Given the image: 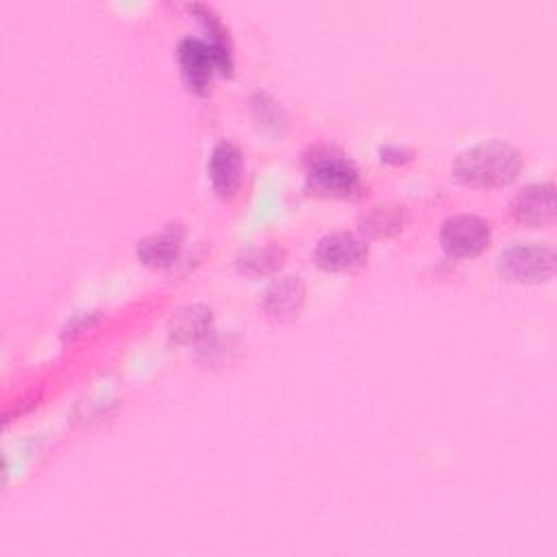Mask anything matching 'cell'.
Wrapping results in <instances>:
<instances>
[{"instance_id": "1", "label": "cell", "mask_w": 557, "mask_h": 557, "mask_svg": "<svg viewBox=\"0 0 557 557\" xmlns=\"http://www.w3.org/2000/svg\"><path fill=\"white\" fill-rule=\"evenodd\" d=\"M524 159L520 150L507 141L490 139L474 144L453 161V176L468 187H505L518 178Z\"/></svg>"}, {"instance_id": "9", "label": "cell", "mask_w": 557, "mask_h": 557, "mask_svg": "<svg viewBox=\"0 0 557 557\" xmlns=\"http://www.w3.org/2000/svg\"><path fill=\"white\" fill-rule=\"evenodd\" d=\"M183 248V228L181 224H165L161 231L146 235L137 242V257L150 268L172 265Z\"/></svg>"}, {"instance_id": "11", "label": "cell", "mask_w": 557, "mask_h": 557, "mask_svg": "<svg viewBox=\"0 0 557 557\" xmlns=\"http://www.w3.org/2000/svg\"><path fill=\"white\" fill-rule=\"evenodd\" d=\"M189 11H194L200 22L205 24V30L209 35L207 46L211 48V54L215 59V67L220 74H231L233 70V59H231V46H228V35L226 28L222 26V22L218 20V15L205 7V4H191Z\"/></svg>"}, {"instance_id": "3", "label": "cell", "mask_w": 557, "mask_h": 557, "mask_svg": "<svg viewBox=\"0 0 557 557\" xmlns=\"http://www.w3.org/2000/svg\"><path fill=\"white\" fill-rule=\"evenodd\" d=\"M498 272L513 283H546L555 274V250L550 244H513L498 257Z\"/></svg>"}, {"instance_id": "7", "label": "cell", "mask_w": 557, "mask_h": 557, "mask_svg": "<svg viewBox=\"0 0 557 557\" xmlns=\"http://www.w3.org/2000/svg\"><path fill=\"white\" fill-rule=\"evenodd\" d=\"M509 213L518 224L546 226L555 215V187L553 183H533L522 187L511 205Z\"/></svg>"}, {"instance_id": "10", "label": "cell", "mask_w": 557, "mask_h": 557, "mask_svg": "<svg viewBox=\"0 0 557 557\" xmlns=\"http://www.w3.org/2000/svg\"><path fill=\"white\" fill-rule=\"evenodd\" d=\"M302 300H305V283L300 281V276H283L263 292L261 305L265 313L274 318H289L298 313Z\"/></svg>"}, {"instance_id": "12", "label": "cell", "mask_w": 557, "mask_h": 557, "mask_svg": "<svg viewBox=\"0 0 557 557\" xmlns=\"http://www.w3.org/2000/svg\"><path fill=\"white\" fill-rule=\"evenodd\" d=\"M209 329H211V311L202 305H191L178 311V315L172 320L170 335L174 342L187 344L205 337Z\"/></svg>"}, {"instance_id": "4", "label": "cell", "mask_w": 557, "mask_h": 557, "mask_svg": "<svg viewBox=\"0 0 557 557\" xmlns=\"http://www.w3.org/2000/svg\"><path fill=\"white\" fill-rule=\"evenodd\" d=\"M490 224L483 218L470 213L448 218L440 231L442 248L455 259H472L481 255L490 246Z\"/></svg>"}, {"instance_id": "13", "label": "cell", "mask_w": 557, "mask_h": 557, "mask_svg": "<svg viewBox=\"0 0 557 557\" xmlns=\"http://www.w3.org/2000/svg\"><path fill=\"white\" fill-rule=\"evenodd\" d=\"M405 213L400 207H372L361 218V231L372 237H387L403 228Z\"/></svg>"}, {"instance_id": "5", "label": "cell", "mask_w": 557, "mask_h": 557, "mask_svg": "<svg viewBox=\"0 0 557 557\" xmlns=\"http://www.w3.org/2000/svg\"><path fill=\"white\" fill-rule=\"evenodd\" d=\"M368 257V244L348 231H335L324 235L315 250L313 261L326 272H348L359 268Z\"/></svg>"}, {"instance_id": "2", "label": "cell", "mask_w": 557, "mask_h": 557, "mask_svg": "<svg viewBox=\"0 0 557 557\" xmlns=\"http://www.w3.org/2000/svg\"><path fill=\"white\" fill-rule=\"evenodd\" d=\"M307 185L315 194L348 198L361 187L357 165L335 148H315L307 157Z\"/></svg>"}, {"instance_id": "6", "label": "cell", "mask_w": 557, "mask_h": 557, "mask_svg": "<svg viewBox=\"0 0 557 557\" xmlns=\"http://www.w3.org/2000/svg\"><path fill=\"white\" fill-rule=\"evenodd\" d=\"M176 57H178L181 76L185 85L198 96L209 94V87L218 67L207 41L196 37H185L176 48Z\"/></svg>"}, {"instance_id": "8", "label": "cell", "mask_w": 557, "mask_h": 557, "mask_svg": "<svg viewBox=\"0 0 557 557\" xmlns=\"http://www.w3.org/2000/svg\"><path fill=\"white\" fill-rule=\"evenodd\" d=\"M209 178L220 198H233L244 181V154L233 141H220L209 157Z\"/></svg>"}, {"instance_id": "14", "label": "cell", "mask_w": 557, "mask_h": 557, "mask_svg": "<svg viewBox=\"0 0 557 557\" xmlns=\"http://www.w3.org/2000/svg\"><path fill=\"white\" fill-rule=\"evenodd\" d=\"M283 263V250L274 246H263V248H248L237 257V265L244 274L250 276H263L274 270H278Z\"/></svg>"}]
</instances>
